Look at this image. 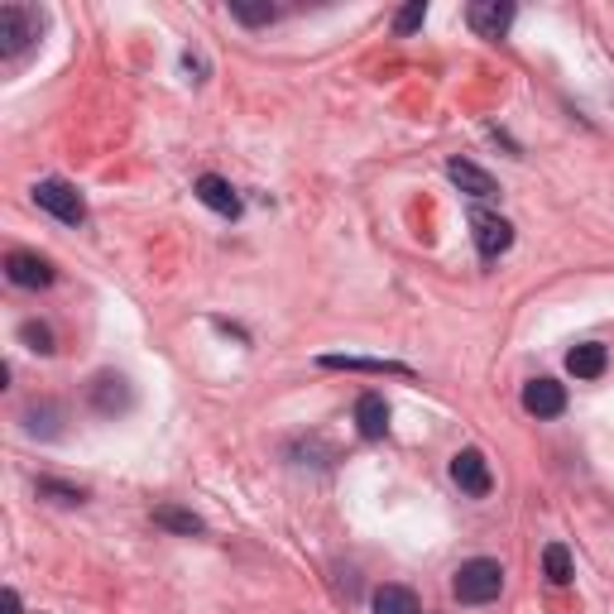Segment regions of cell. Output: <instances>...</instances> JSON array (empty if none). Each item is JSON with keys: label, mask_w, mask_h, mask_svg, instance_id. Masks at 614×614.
Returning <instances> with one entry per match:
<instances>
[{"label": "cell", "mask_w": 614, "mask_h": 614, "mask_svg": "<svg viewBox=\"0 0 614 614\" xmlns=\"http://www.w3.org/2000/svg\"><path fill=\"white\" fill-rule=\"evenodd\" d=\"M5 279L15 288H48L53 284V264L44 255H29V250H10L5 255Z\"/></svg>", "instance_id": "cell-5"}, {"label": "cell", "mask_w": 614, "mask_h": 614, "mask_svg": "<svg viewBox=\"0 0 614 614\" xmlns=\"http://www.w3.org/2000/svg\"><path fill=\"white\" fill-rule=\"evenodd\" d=\"M130 404H135V394H130V380H125V375H96V380H92V408H96L101 418L125 413Z\"/></svg>", "instance_id": "cell-9"}, {"label": "cell", "mask_w": 614, "mask_h": 614, "mask_svg": "<svg viewBox=\"0 0 614 614\" xmlns=\"http://www.w3.org/2000/svg\"><path fill=\"white\" fill-rule=\"evenodd\" d=\"M543 571H547V581H552V586H567L571 576H576L571 552L562 547V543H547V547H543Z\"/></svg>", "instance_id": "cell-18"}, {"label": "cell", "mask_w": 614, "mask_h": 614, "mask_svg": "<svg viewBox=\"0 0 614 614\" xmlns=\"http://www.w3.org/2000/svg\"><path fill=\"white\" fill-rule=\"evenodd\" d=\"M423 20H428V5L423 0H413V5H404L399 15H394V34H418L423 29Z\"/></svg>", "instance_id": "cell-21"}, {"label": "cell", "mask_w": 614, "mask_h": 614, "mask_svg": "<svg viewBox=\"0 0 614 614\" xmlns=\"http://www.w3.org/2000/svg\"><path fill=\"white\" fill-rule=\"evenodd\" d=\"M231 15L240 24H274V20H279V10H274V5H245V0H231Z\"/></svg>", "instance_id": "cell-20"}, {"label": "cell", "mask_w": 614, "mask_h": 614, "mask_svg": "<svg viewBox=\"0 0 614 614\" xmlns=\"http://www.w3.org/2000/svg\"><path fill=\"white\" fill-rule=\"evenodd\" d=\"M523 408L533 418H557V413H567V384H557V380H528L523 384Z\"/></svg>", "instance_id": "cell-7"}, {"label": "cell", "mask_w": 614, "mask_h": 614, "mask_svg": "<svg viewBox=\"0 0 614 614\" xmlns=\"http://www.w3.org/2000/svg\"><path fill=\"white\" fill-rule=\"evenodd\" d=\"M154 523L168 528V533H183V538H197L202 528H207L192 509H173V504H159V509H154Z\"/></svg>", "instance_id": "cell-16"}, {"label": "cell", "mask_w": 614, "mask_h": 614, "mask_svg": "<svg viewBox=\"0 0 614 614\" xmlns=\"http://www.w3.org/2000/svg\"><path fill=\"white\" fill-rule=\"evenodd\" d=\"M466 20H471V29L480 39H504L514 24V5L509 0H475V5L466 10Z\"/></svg>", "instance_id": "cell-6"}, {"label": "cell", "mask_w": 614, "mask_h": 614, "mask_svg": "<svg viewBox=\"0 0 614 614\" xmlns=\"http://www.w3.org/2000/svg\"><path fill=\"white\" fill-rule=\"evenodd\" d=\"M24 432H29V437H44V442L63 437V408H58L53 399L29 404L24 408Z\"/></svg>", "instance_id": "cell-13"}, {"label": "cell", "mask_w": 614, "mask_h": 614, "mask_svg": "<svg viewBox=\"0 0 614 614\" xmlns=\"http://www.w3.org/2000/svg\"><path fill=\"white\" fill-rule=\"evenodd\" d=\"M452 480L466 490V495H490V461L480 456L475 447H466V452H456L452 456Z\"/></svg>", "instance_id": "cell-8"}, {"label": "cell", "mask_w": 614, "mask_h": 614, "mask_svg": "<svg viewBox=\"0 0 614 614\" xmlns=\"http://www.w3.org/2000/svg\"><path fill=\"white\" fill-rule=\"evenodd\" d=\"M327 370H365V375H408V365H389V360H360V356H322Z\"/></svg>", "instance_id": "cell-17"}, {"label": "cell", "mask_w": 614, "mask_h": 614, "mask_svg": "<svg viewBox=\"0 0 614 614\" xmlns=\"http://www.w3.org/2000/svg\"><path fill=\"white\" fill-rule=\"evenodd\" d=\"M20 341L29 346V351H39V356H53V332H48L44 322H24V327H20Z\"/></svg>", "instance_id": "cell-19"}, {"label": "cell", "mask_w": 614, "mask_h": 614, "mask_svg": "<svg viewBox=\"0 0 614 614\" xmlns=\"http://www.w3.org/2000/svg\"><path fill=\"white\" fill-rule=\"evenodd\" d=\"M34 202H39L48 216H58L63 226L87 221V202H82V192L72 183H63V178H44V183H34Z\"/></svg>", "instance_id": "cell-3"}, {"label": "cell", "mask_w": 614, "mask_h": 614, "mask_svg": "<svg viewBox=\"0 0 614 614\" xmlns=\"http://www.w3.org/2000/svg\"><path fill=\"white\" fill-rule=\"evenodd\" d=\"M39 29H44L39 10H29V5H0V58H20L24 48L39 39Z\"/></svg>", "instance_id": "cell-2"}, {"label": "cell", "mask_w": 614, "mask_h": 614, "mask_svg": "<svg viewBox=\"0 0 614 614\" xmlns=\"http://www.w3.org/2000/svg\"><path fill=\"white\" fill-rule=\"evenodd\" d=\"M44 495H58V504H82V490H68V485H53V480H39Z\"/></svg>", "instance_id": "cell-22"}, {"label": "cell", "mask_w": 614, "mask_h": 614, "mask_svg": "<svg viewBox=\"0 0 614 614\" xmlns=\"http://www.w3.org/2000/svg\"><path fill=\"white\" fill-rule=\"evenodd\" d=\"M192 192H197V202H202V207H212L216 216H231V221L240 216V197H236V188L226 183V178L202 173V178H197V188H192Z\"/></svg>", "instance_id": "cell-10"}, {"label": "cell", "mask_w": 614, "mask_h": 614, "mask_svg": "<svg viewBox=\"0 0 614 614\" xmlns=\"http://www.w3.org/2000/svg\"><path fill=\"white\" fill-rule=\"evenodd\" d=\"M447 178L466 192V197H495V192H499L495 178H490L480 164H471V159H452L447 164Z\"/></svg>", "instance_id": "cell-12"}, {"label": "cell", "mask_w": 614, "mask_h": 614, "mask_svg": "<svg viewBox=\"0 0 614 614\" xmlns=\"http://www.w3.org/2000/svg\"><path fill=\"white\" fill-rule=\"evenodd\" d=\"M356 428L365 442H380L384 432H389V404H384V394H360L356 399Z\"/></svg>", "instance_id": "cell-11"}, {"label": "cell", "mask_w": 614, "mask_h": 614, "mask_svg": "<svg viewBox=\"0 0 614 614\" xmlns=\"http://www.w3.org/2000/svg\"><path fill=\"white\" fill-rule=\"evenodd\" d=\"M5 614H20V591H15V586L5 591Z\"/></svg>", "instance_id": "cell-23"}, {"label": "cell", "mask_w": 614, "mask_h": 614, "mask_svg": "<svg viewBox=\"0 0 614 614\" xmlns=\"http://www.w3.org/2000/svg\"><path fill=\"white\" fill-rule=\"evenodd\" d=\"M499 591H504V567L495 557H471L452 576V595L461 605H490V600H499Z\"/></svg>", "instance_id": "cell-1"}, {"label": "cell", "mask_w": 614, "mask_h": 614, "mask_svg": "<svg viewBox=\"0 0 614 614\" xmlns=\"http://www.w3.org/2000/svg\"><path fill=\"white\" fill-rule=\"evenodd\" d=\"M375 614H423V600L408 591V586H380L375 591Z\"/></svg>", "instance_id": "cell-15"}, {"label": "cell", "mask_w": 614, "mask_h": 614, "mask_svg": "<svg viewBox=\"0 0 614 614\" xmlns=\"http://www.w3.org/2000/svg\"><path fill=\"white\" fill-rule=\"evenodd\" d=\"M471 231H475V250H480V260H499L504 250L514 245V226L504 221V216L471 212Z\"/></svg>", "instance_id": "cell-4"}, {"label": "cell", "mask_w": 614, "mask_h": 614, "mask_svg": "<svg viewBox=\"0 0 614 614\" xmlns=\"http://www.w3.org/2000/svg\"><path fill=\"white\" fill-rule=\"evenodd\" d=\"M605 346H600V341H581V346H571V351H567V370H571V375L576 380H600V375H605Z\"/></svg>", "instance_id": "cell-14"}]
</instances>
